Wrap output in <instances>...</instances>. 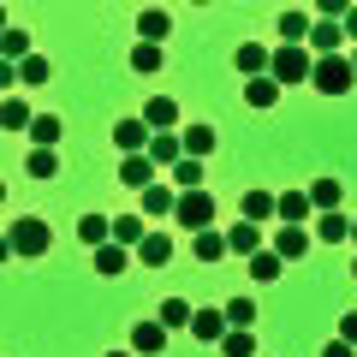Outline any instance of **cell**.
I'll use <instances>...</instances> for the list:
<instances>
[{
    "mask_svg": "<svg viewBox=\"0 0 357 357\" xmlns=\"http://www.w3.org/2000/svg\"><path fill=\"white\" fill-rule=\"evenodd\" d=\"M268 77H274V84H310V77H316V60H310V48H274V66H268Z\"/></svg>",
    "mask_w": 357,
    "mask_h": 357,
    "instance_id": "6da1fadb",
    "label": "cell"
},
{
    "mask_svg": "<svg viewBox=\"0 0 357 357\" xmlns=\"http://www.w3.org/2000/svg\"><path fill=\"white\" fill-rule=\"evenodd\" d=\"M54 244V232H48V220H13V232H6V256H42Z\"/></svg>",
    "mask_w": 357,
    "mask_h": 357,
    "instance_id": "7a4b0ae2",
    "label": "cell"
},
{
    "mask_svg": "<svg viewBox=\"0 0 357 357\" xmlns=\"http://www.w3.org/2000/svg\"><path fill=\"white\" fill-rule=\"evenodd\" d=\"M310 84L321 89V96H345V89L357 84V66H351V54H333V60H316V77Z\"/></svg>",
    "mask_w": 357,
    "mask_h": 357,
    "instance_id": "3957f363",
    "label": "cell"
},
{
    "mask_svg": "<svg viewBox=\"0 0 357 357\" xmlns=\"http://www.w3.org/2000/svg\"><path fill=\"white\" fill-rule=\"evenodd\" d=\"M178 227L208 232V227H215V197H208V191H178Z\"/></svg>",
    "mask_w": 357,
    "mask_h": 357,
    "instance_id": "277c9868",
    "label": "cell"
},
{
    "mask_svg": "<svg viewBox=\"0 0 357 357\" xmlns=\"http://www.w3.org/2000/svg\"><path fill=\"white\" fill-rule=\"evenodd\" d=\"M191 333H197V345H220V340H227V333H232V321H227V310H197V316H191Z\"/></svg>",
    "mask_w": 357,
    "mask_h": 357,
    "instance_id": "5b68a950",
    "label": "cell"
},
{
    "mask_svg": "<svg viewBox=\"0 0 357 357\" xmlns=\"http://www.w3.org/2000/svg\"><path fill=\"white\" fill-rule=\"evenodd\" d=\"M114 143H119V149H126V155H149L155 131L143 126V119H119V126H114Z\"/></svg>",
    "mask_w": 357,
    "mask_h": 357,
    "instance_id": "8992f818",
    "label": "cell"
},
{
    "mask_svg": "<svg viewBox=\"0 0 357 357\" xmlns=\"http://www.w3.org/2000/svg\"><path fill=\"white\" fill-rule=\"evenodd\" d=\"M161 215H178V191L155 178L149 191H143V220H161Z\"/></svg>",
    "mask_w": 357,
    "mask_h": 357,
    "instance_id": "52a82bcc",
    "label": "cell"
},
{
    "mask_svg": "<svg viewBox=\"0 0 357 357\" xmlns=\"http://www.w3.org/2000/svg\"><path fill=\"white\" fill-rule=\"evenodd\" d=\"M310 48H316L321 60H333V54L345 48V24H333V18H316V30H310Z\"/></svg>",
    "mask_w": 357,
    "mask_h": 357,
    "instance_id": "ba28073f",
    "label": "cell"
},
{
    "mask_svg": "<svg viewBox=\"0 0 357 357\" xmlns=\"http://www.w3.org/2000/svg\"><path fill=\"white\" fill-rule=\"evenodd\" d=\"M137 119H143V126L155 131V137H161V131H173V126H178V102L155 96V102H143V114H137Z\"/></svg>",
    "mask_w": 357,
    "mask_h": 357,
    "instance_id": "9c48e42d",
    "label": "cell"
},
{
    "mask_svg": "<svg viewBox=\"0 0 357 357\" xmlns=\"http://www.w3.org/2000/svg\"><path fill=\"white\" fill-rule=\"evenodd\" d=\"M238 215L250 220V227H262L268 215H280V197H274V191H244V203H238Z\"/></svg>",
    "mask_w": 357,
    "mask_h": 357,
    "instance_id": "30bf717a",
    "label": "cell"
},
{
    "mask_svg": "<svg viewBox=\"0 0 357 357\" xmlns=\"http://www.w3.org/2000/svg\"><path fill=\"white\" fill-rule=\"evenodd\" d=\"M131 351L161 357V351H167V328H161V321H137V328H131Z\"/></svg>",
    "mask_w": 357,
    "mask_h": 357,
    "instance_id": "8fae6325",
    "label": "cell"
},
{
    "mask_svg": "<svg viewBox=\"0 0 357 357\" xmlns=\"http://www.w3.org/2000/svg\"><path fill=\"white\" fill-rule=\"evenodd\" d=\"M232 66H238V72H244V84H250V77H268L274 54H268V48H256V42H244V48L232 54Z\"/></svg>",
    "mask_w": 357,
    "mask_h": 357,
    "instance_id": "7c38bea8",
    "label": "cell"
},
{
    "mask_svg": "<svg viewBox=\"0 0 357 357\" xmlns=\"http://www.w3.org/2000/svg\"><path fill=\"white\" fill-rule=\"evenodd\" d=\"M274 256H280V262L310 256V232H304V227H280V232H274Z\"/></svg>",
    "mask_w": 357,
    "mask_h": 357,
    "instance_id": "4fadbf2b",
    "label": "cell"
},
{
    "mask_svg": "<svg viewBox=\"0 0 357 357\" xmlns=\"http://www.w3.org/2000/svg\"><path fill=\"white\" fill-rule=\"evenodd\" d=\"M119 178H126L131 191H149L155 185V161L149 155H126V161H119Z\"/></svg>",
    "mask_w": 357,
    "mask_h": 357,
    "instance_id": "5bb4252c",
    "label": "cell"
},
{
    "mask_svg": "<svg viewBox=\"0 0 357 357\" xmlns=\"http://www.w3.org/2000/svg\"><path fill=\"white\" fill-rule=\"evenodd\" d=\"M191 256H197V262H220V256H232V244H227V232L208 227V232H197V238H191Z\"/></svg>",
    "mask_w": 357,
    "mask_h": 357,
    "instance_id": "9a60e30c",
    "label": "cell"
},
{
    "mask_svg": "<svg viewBox=\"0 0 357 357\" xmlns=\"http://www.w3.org/2000/svg\"><path fill=\"white\" fill-rule=\"evenodd\" d=\"M310 30H316V18H310V13H280V36H286V48H310Z\"/></svg>",
    "mask_w": 357,
    "mask_h": 357,
    "instance_id": "2e32d148",
    "label": "cell"
},
{
    "mask_svg": "<svg viewBox=\"0 0 357 357\" xmlns=\"http://www.w3.org/2000/svg\"><path fill=\"white\" fill-rule=\"evenodd\" d=\"M77 238H84L89 250H102V244H114V220L107 215H84L77 220Z\"/></svg>",
    "mask_w": 357,
    "mask_h": 357,
    "instance_id": "e0dca14e",
    "label": "cell"
},
{
    "mask_svg": "<svg viewBox=\"0 0 357 357\" xmlns=\"http://www.w3.org/2000/svg\"><path fill=\"white\" fill-rule=\"evenodd\" d=\"M36 126V114H30V102H18V96H6L0 102V131H30Z\"/></svg>",
    "mask_w": 357,
    "mask_h": 357,
    "instance_id": "ac0fdd59",
    "label": "cell"
},
{
    "mask_svg": "<svg viewBox=\"0 0 357 357\" xmlns=\"http://www.w3.org/2000/svg\"><path fill=\"white\" fill-rule=\"evenodd\" d=\"M60 137H66L60 114H36V126H30V149H54Z\"/></svg>",
    "mask_w": 357,
    "mask_h": 357,
    "instance_id": "d6986e66",
    "label": "cell"
},
{
    "mask_svg": "<svg viewBox=\"0 0 357 357\" xmlns=\"http://www.w3.org/2000/svg\"><path fill=\"white\" fill-rule=\"evenodd\" d=\"M137 262H149V268H167V262H173V238H167V232H149V238L137 244Z\"/></svg>",
    "mask_w": 357,
    "mask_h": 357,
    "instance_id": "ffe728a7",
    "label": "cell"
},
{
    "mask_svg": "<svg viewBox=\"0 0 357 357\" xmlns=\"http://www.w3.org/2000/svg\"><path fill=\"white\" fill-rule=\"evenodd\" d=\"M310 215H316V203H310V191H286V197H280V220H286V227H304Z\"/></svg>",
    "mask_w": 357,
    "mask_h": 357,
    "instance_id": "44dd1931",
    "label": "cell"
},
{
    "mask_svg": "<svg viewBox=\"0 0 357 357\" xmlns=\"http://www.w3.org/2000/svg\"><path fill=\"white\" fill-rule=\"evenodd\" d=\"M178 143H185V155H191V161H208L215 131H208V126H185V131H178Z\"/></svg>",
    "mask_w": 357,
    "mask_h": 357,
    "instance_id": "7402d4cb",
    "label": "cell"
},
{
    "mask_svg": "<svg viewBox=\"0 0 357 357\" xmlns=\"http://www.w3.org/2000/svg\"><path fill=\"white\" fill-rule=\"evenodd\" d=\"M227 244H232V250H238V256H244V262H250V256H256V250H262V227H250V220H238V227H232V232H227Z\"/></svg>",
    "mask_w": 357,
    "mask_h": 357,
    "instance_id": "603a6c76",
    "label": "cell"
},
{
    "mask_svg": "<svg viewBox=\"0 0 357 357\" xmlns=\"http://www.w3.org/2000/svg\"><path fill=\"white\" fill-rule=\"evenodd\" d=\"M167 30H173V18H167L161 6H149V13H137V36H143V42H155V48H161V36H167Z\"/></svg>",
    "mask_w": 357,
    "mask_h": 357,
    "instance_id": "cb8c5ba5",
    "label": "cell"
},
{
    "mask_svg": "<svg viewBox=\"0 0 357 357\" xmlns=\"http://www.w3.org/2000/svg\"><path fill=\"white\" fill-rule=\"evenodd\" d=\"M149 161H155V167H178V161H185V143H178L173 131H161V137L149 143Z\"/></svg>",
    "mask_w": 357,
    "mask_h": 357,
    "instance_id": "d4e9b609",
    "label": "cell"
},
{
    "mask_svg": "<svg viewBox=\"0 0 357 357\" xmlns=\"http://www.w3.org/2000/svg\"><path fill=\"white\" fill-rule=\"evenodd\" d=\"M316 238H321V244H345V238H351V220H345V208H333V215L316 220Z\"/></svg>",
    "mask_w": 357,
    "mask_h": 357,
    "instance_id": "484cf974",
    "label": "cell"
},
{
    "mask_svg": "<svg viewBox=\"0 0 357 357\" xmlns=\"http://www.w3.org/2000/svg\"><path fill=\"white\" fill-rule=\"evenodd\" d=\"M340 197H345L340 178H316V185H310V203H316L321 215H333V208H340Z\"/></svg>",
    "mask_w": 357,
    "mask_h": 357,
    "instance_id": "4316f807",
    "label": "cell"
},
{
    "mask_svg": "<svg viewBox=\"0 0 357 357\" xmlns=\"http://www.w3.org/2000/svg\"><path fill=\"white\" fill-rule=\"evenodd\" d=\"M244 102L250 107H274L280 102V84H274V77H250V84H244Z\"/></svg>",
    "mask_w": 357,
    "mask_h": 357,
    "instance_id": "83f0119b",
    "label": "cell"
},
{
    "mask_svg": "<svg viewBox=\"0 0 357 357\" xmlns=\"http://www.w3.org/2000/svg\"><path fill=\"white\" fill-rule=\"evenodd\" d=\"M173 191H203V161H191V155H185V161L173 167Z\"/></svg>",
    "mask_w": 357,
    "mask_h": 357,
    "instance_id": "f1b7e54d",
    "label": "cell"
},
{
    "mask_svg": "<svg viewBox=\"0 0 357 357\" xmlns=\"http://www.w3.org/2000/svg\"><path fill=\"white\" fill-rule=\"evenodd\" d=\"M143 238H149L143 215H119V220H114V244H143Z\"/></svg>",
    "mask_w": 357,
    "mask_h": 357,
    "instance_id": "f546056e",
    "label": "cell"
},
{
    "mask_svg": "<svg viewBox=\"0 0 357 357\" xmlns=\"http://www.w3.org/2000/svg\"><path fill=\"white\" fill-rule=\"evenodd\" d=\"M250 280H256V286L280 280V256H274V250H256V256H250Z\"/></svg>",
    "mask_w": 357,
    "mask_h": 357,
    "instance_id": "4dcf8cb0",
    "label": "cell"
},
{
    "mask_svg": "<svg viewBox=\"0 0 357 357\" xmlns=\"http://www.w3.org/2000/svg\"><path fill=\"white\" fill-rule=\"evenodd\" d=\"M96 274L119 280V274H126V250H119V244H102V250H96Z\"/></svg>",
    "mask_w": 357,
    "mask_h": 357,
    "instance_id": "1f68e13d",
    "label": "cell"
},
{
    "mask_svg": "<svg viewBox=\"0 0 357 357\" xmlns=\"http://www.w3.org/2000/svg\"><path fill=\"white\" fill-rule=\"evenodd\" d=\"M191 316H197V310L185 304V298H167V304H161V328L167 333H173V328H191Z\"/></svg>",
    "mask_w": 357,
    "mask_h": 357,
    "instance_id": "d6a6232c",
    "label": "cell"
},
{
    "mask_svg": "<svg viewBox=\"0 0 357 357\" xmlns=\"http://www.w3.org/2000/svg\"><path fill=\"white\" fill-rule=\"evenodd\" d=\"M0 54H6L13 66H24L30 60V36H24V30H6V36H0Z\"/></svg>",
    "mask_w": 357,
    "mask_h": 357,
    "instance_id": "836d02e7",
    "label": "cell"
},
{
    "mask_svg": "<svg viewBox=\"0 0 357 357\" xmlns=\"http://www.w3.org/2000/svg\"><path fill=\"white\" fill-rule=\"evenodd\" d=\"M30 178H54V173H60V155H54V149H30Z\"/></svg>",
    "mask_w": 357,
    "mask_h": 357,
    "instance_id": "e575fe53",
    "label": "cell"
},
{
    "mask_svg": "<svg viewBox=\"0 0 357 357\" xmlns=\"http://www.w3.org/2000/svg\"><path fill=\"white\" fill-rule=\"evenodd\" d=\"M220 351H227V357H256V340H250V328H232L227 340H220Z\"/></svg>",
    "mask_w": 357,
    "mask_h": 357,
    "instance_id": "d590c367",
    "label": "cell"
},
{
    "mask_svg": "<svg viewBox=\"0 0 357 357\" xmlns=\"http://www.w3.org/2000/svg\"><path fill=\"white\" fill-rule=\"evenodd\" d=\"M131 66H137V72H161V48H155V42H137V48H131Z\"/></svg>",
    "mask_w": 357,
    "mask_h": 357,
    "instance_id": "8d00e7d4",
    "label": "cell"
},
{
    "mask_svg": "<svg viewBox=\"0 0 357 357\" xmlns=\"http://www.w3.org/2000/svg\"><path fill=\"white\" fill-rule=\"evenodd\" d=\"M227 321L232 328H256V304L250 298H227Z\"/></svg>",
    "mask_w": 357,
    "mask_h": 357,
    "instance_id": "74e56055",
    "label": "cell"
},
{
    "mask_svg": "<svg viewBox=\"0 0 357 357\" xmlns=\"http://www.w3.org/2000/svg\"><path fill=\"white\" fill-rule=\"evenodd\" d=\"M18 77H24V84H48V60H36V54H30V60L18 66Z\"/></svg>",
    "mask_w": 357,
    "mask_h": 357,
    "instance_id": "f35d334b",
    "label": "cell"
},
{
    "mask_svg": "<svg viewBox=\"0 0 357 357\" xmlns=\"http://www.w3.org/2000/svg\"><path fill=\"white\" fill-rule=\"evenodd\" d=\"M340 340H345V345H357V310H345V321H340Z\"/></svg>",
    "mask_w": 357,
    "mask_h": 357,
    "instance_id": "ab89813d",
    "label": "cell"
},
{
    "mask_svg": "<svg viewBox=\"0 0 357 357\" xmlns=\"http://www.w3.org/2000/svg\"><path fill=\"white\" fill-rule=\"evenodd\" d=\"M321 357H351V345H345V340H333V345H321Z\"/></svg>",
    "mask_w": 357,
    "mask_h": 357,
    "instance_id": "60d3db41",
    "label": "cell"
},
{
    "mask_svg": "<svg viewBox=\"0 0 357 357\" xmlns=\"http://www.w3.org/2000/svg\"><path fill=\"white\" fill-rule=\"evenodd\" d=\"M345 36L357 42V6H351V13H345Z\"/></svg>",
    "mask_w": 357,
    "mask_h": 357,
    "instance_id": "b9f144b4",
    "label": "cell"
},
{
    "mask_svg": "<svg viewBox=\"0 0 357 357\" xmlns=\"http://www.w3.org/2000/svg\"><path fill=\"white\" fill-rule=\"evenodd\" d=\"M107 357H131V351H107Z\"/></svg>",
    "mask_w": 357,
    "mask_h": 357,
    "instance_id": "7bdbcfd3",
    "label": "cell"
},
{
    "mask_svg": "<svg viewBox=\"0 0 357 357\" xmlns=\"http://www.w3.org/2000/svg\"><path fill=\"white\" fill-rule=\"evenodd\" d=\"M351 238H357V220H351Z\"/></svg>",
    "mask_w": 357,
    "mask_h": 357,
    "instance_id": "ee69618b",
    "label": "cell"
},
{
    "mask_svg": "<svg viewBox=\"0 0 357 357\" xmlns=\"http://www.w3.org/2000/svg\"><path fill=\"white\" fill-rule=\"evenodd\" d=\"M351 66H357V48H351Z\"/></svg>",
    "mask_w": 357,
    "mask_h": 357,
    "instance_id": "f6af8a7d",
    "label": "cell"
},
{
    "mask_svg": "<svg viewBox=\"0 0 357 357\" xmlns=\"http://www.w3.org/2000/svg\"><path fill=\"white\" fill-rule=\"evenodd\" d=\"M351 274H357V262H351Z\"/></svg>",
    "mask_w": 357,
    "mask_h": 357,
    "instance_id": "bcb514c9",
    "label": "cell"
}]
</instances>
